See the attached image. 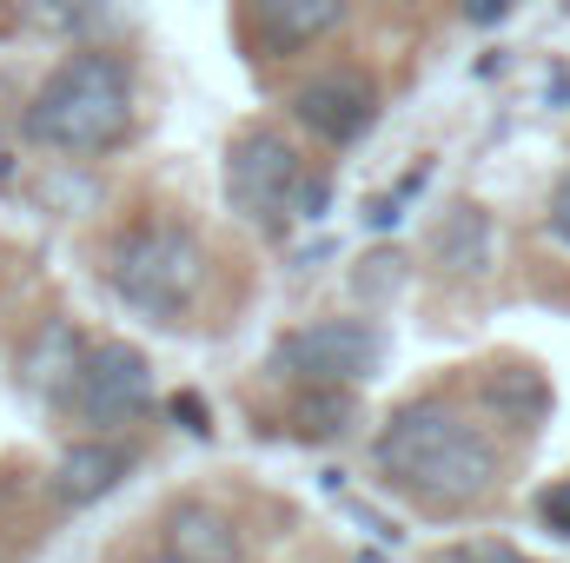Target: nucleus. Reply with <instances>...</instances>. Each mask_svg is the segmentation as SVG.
Masks as SVG:
<instances>
[{
	"label": "nucleus",
	"mask_w": 570,
	"mask_h": 563,
	"mask_svg": "<svg viewBox=\"0 0 570 563\" xmlns=\"http://www.w3.org/2000/svg\"><path fill=\"white\" fill-rule=\"evenodd\" d=\"M538 517H544L551 537H570V484H551V491L538 497Z\"/></svg>",
	"instance_id": "obj_16"
},
{
	"label": "nucleus",
	"mask_w": 570,
	"mask_h": 563,
	"mask_svg": "<svg viewBox=\"0 0 570 563\" xmlns=\"http://www.w3.org/2000/svg\"><path fill=\"white\" fill-rule=\"evenodd\" d=\"M379 471L425 511H471L498 491V444L444 398H412L379 431Z\"/></svg>",
	"instance_id": "obj_1"
},
{
	"label": "nucleus",
	"mask_w": 570,
	"mask_h": 563,
	"mask_svg": "<svg viewBox=\"0 0 570 563\" xmlns=\"http://www.w3.org/2000/svg\"><path fill=\"white\" fill-rule=\"evenodd\" d=\"M153 563H186V557H153Z\"/></svg>",
	"instance_id": "obj_21"
},
{
	"label": "nucleus",
	"mask_w": 570,
	"mask_h": 563,
	"mask_svg": "<svg viewBox=\"0 0 570 563\" xmlns=\"http://www.w3.org/2000/svg\"><path fill=\"white\" fill-rule=\"evenodd\" d=\"M292 113H298V127H305L312 140L352 146L365 127H372V120H379V87H372L365 73L338 67V73H318V80H305V87L292 93Z\"/></svg>",
	"instance_id": "obj_7"
},
{
	"label": "nucleus",
	"mask_w": 570,
	"mask_h": 563,
	"mask_svg": "<svg viewBox=\"0 0 570 563\" xmlns=\"http://www.w3.org/2000/svg\"><path fill=\"white\" fill-rule=\"evenodd\" d=\"M431 253H438V266L444 273H484L491 266V219H484V206H451L444 219H438V233H431Z\"/></svg>",
	"instance_id": "obj_12"
},
{
	"label": "nucleus",
	"mask_w": 570,
	"mask_h": 563,
	"mask_svg": "<svg viewBox=\"0 0 570 563\" xmlns=\"http://www.w3.org/2000/svg\"><path fill=\"white\" fill-rule=\"evenodd\" d=\"M292 418H298L305 437H345L358 424V398H352V385H305Z\"/></svg>",
	"instance_id": "obj_14"
},
{
	"label": "nucleus",
	"mask_w": 570,
	"mask_h": 563,
	"mask_svg": "<svg viewBox=\"0 0 570 563\" xmlns=\"http://www.w3.org/2000/svg\"><path fill=\"white\" fill-rule=\"evenodd\" d=\"M40 20L60 33H87L100 47V33L127 27V0H40Z\"/></svg>",
	"instance_id": "obj_15"
},
{
	"label": "nucleus",
	"mask_w": 570,
	"mask_h": 563,
	"mask_svg": "<svg viewBox=\"0 0 570 563\" xmlns=\"http://www.w3.org/2000/svg\"><path fill=\"white\" fill-rule=\"evenodd\" d=\"M458 7H464V20H471V27H498L518 0H458Z\"/></svg>",
	"instance_id": "obj_18"
},
{
	"label": "nucleus",
	"mask_w": 570,
	"mask_h": 563,
	"mask_svg": "<svg viewBox=\"0 0 570 563\" xmlns=\"http://www.w3.org/2000/svg\"><path fill=\"white\" fill-rule=\"evenodd\" d=\"M107 279L134 312L159 318V325H179L199 305V292H206V246L179 219H146L114 246Z\"/></svg>",
	"instance_id": "obj_3"
},
{
	"label": "nucleus",
	"mask_w": 570,
	"mask_h": 563,
	"mask_svg": "<svg viewBox=\"0 0 570 563\" xmlns=\"http://www.w3.org/2000/svg\"><path fill=\"white\" fill-rule=\"evenodd\" d=\"M564 13H570V0H564Z\"/></svg>",
	"instance_id": "obj_22"
},
{
	"label": "nucleus",
	"mask_w": 570,
	"mask_h": 563,
	"mask_svg": "<svg viewBox=\"0 0 570 563\" xmlns=\"http://www.w3.org/2000/svg\"><path fill=\"white\" fill-rule=\"evenodd\" d=\"M127 471H134V451H127V444H114V437L73 444V451L53 464V497H60V504H94V497H107Z\"/></svg>",
	"instance_id": "obj_10"
},
{
	"label": "nucleus",
	"mask_w": 570,
	"mask_h": 563,
	"mask_svg": "<svg viewBox=\"0 0 570 563\" xmlns=\"http://www.w3.org/2000/svg\"><path fill=\"white\" fill-rule=\"evenodd\" d=\"M551 233L570 246V172L558 179V192H551Z\"/></svg>",
	"instance_id": "obj_19"
},
{
	"label": "nucleus",
	"mask_w": 570,
	"mask_h": 563,
	"mask_svg": "<svg viewBox=\"0 0 570 563\" xmlns=\"http://www.w3.org/2000/svg\"><path fill=\"white\" fill-rule=\"evenodd\" d=\"M484 405L511 424V431H531V424L551 412V385H544L531 365H498V372L484 378Z\"/></svg>",
	"instance_id": "obj_13"
},
{
	"label": "nucleus",
	"mask_w": 570,
	"mask_h": 563,
	"mask_svg": "<svg viewBox=\"0 0 570 563\" xmlns=\"http://www.w3.org/2000/svg\"><path fill=\"white\" fill-rule=\"evenodd\" d=\"M451 563H531L524 551H511V544H458Z\"/></svg>",
	"instance_id": "obj_17"
},
{
	"label": "nucleus",
	"mask_w": 570,
	"mask_h": 563,
	"mask_svg": "<svg viewBox=\"0 0 570 563\" xmlns=\"http://www.w3.org/2000/svg\"><path fill=\"white\" fill-rule=\"evenodd\" d=\"M345 7H352V0H246L253 33H259V47H266L273 60L318 47V40L345 20Z\"/></svg>",
	"instance_id": "obj_8"
},
{
	"label": "nucleus",
	"mask_w": 570,
	"mask_h": 563,
	"mask_svg": "<svg viewBox=\"0 0 570 563\" xmlns=\"http://www.w3.org/2000/svg\"><path fill=\"white\" fill-rule=\"evenodd\" d=\"M385 365V332L372 318H312L273 345V372L298 385H358Z\"/></svg>",
	"instance_id": "obj_4"
},
{
	"label": "nucleus",
	"mask_w": 570,
	"mask_h": 563,
	"mask_svg": "<svg viewBox=\"0 0 570 563\" xmlns=\"http://www.w3.org/2000/svg\"><path fill=\"white\" fill-rule=\"evenodd\" d=\"M134 127V80L120 53L80 47L67 53L27 100V140L53 152H107Z\"/></svg>",
	"instance_id": "obj_2"
},
{
	"label": "nucleus",
	"mask_w": 570,
	"mask_h": 563,
	"mask_svg": "<svg viewBox=\"0 0 570 563\" xmlns=\"http://www.w3.org/2000/svg\"><path fill=\"white\" fill-rule=\"evenodd\" d=\"M80 418L87 424H127L153 405V365H146L140 345L127 338H100L87 345V365H80V392H73Z\"/></svg>",
	"instance_id": "obj_6"
},
{
	"label": "nucleus",
	"mask_w": 570,
	"mask_h": 563,
	"mask_svg": "<svg viewBox=\"0 0 570 563\" xmlns=\"http://www.w3.org/2000/svg\"><path fill=\"white\" fill-rule=\"evenodd\" d=\"M298 186H305V159H298V146L285 134L253 127V134L233 140V152H226V199H233L239 219L285 226L292 206H298Z\"/></svg>",
	"instance_id": "obj_5"
},
{
	"label": "nucleus",
	"mask_w": 570,
	"mask_h": 563,
	"mask_svg": "<svg viewBox=\"0 0 570 563\" xmlns=\"http://www.w3.org/2000/svg\"><path fill=\"white\" fill-rule=\"evenodd\" d=\"M166 557H186V563H239V531L206 511V504H179L166 517Z\"/></svg>",
	"instance_id": "obj_11"
},
{
	"label": "nucleus",
	"mask_w": 570,
	"mask_h": 563,
	"mask_svg": "<svg viewBox=\"0 0 570 563\" xmlns=\"http://www.w3.org/2000/svg\"><path fill=\"white\" fill-rule=\"evenodd\" d=\"M80 365H87V338L67 325V318H47L40 332H33V345H27V392L33 398H47V405H67L73 392H80Z\"/></svg>",
	"instance_id": "obj_9"
},
{
	"label": "nucleus",
	"mask_w": 570,
	"mask_h": 563,
	"mask_svg": "<svg viewBox=\"0 0 570 563\" xmlns=\"http://www.w3.org/2000/svg\"><path fill=\"white\" fill-rule=\"evenodd\" d=\"M173 418L186 424V431H206V424H213V418H206V405H199L193 392H179V398H173Z\"/></svg>",
	"instance_id": "obj_20"
}]
</instances>
